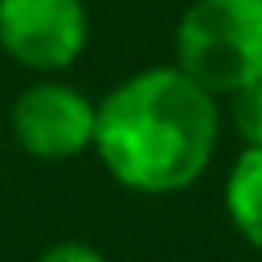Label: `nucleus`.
<instances>
[{"label": "nucleus", "instance_id": "nucleus-4", "mask_svg": "<svg viewBox=\"0 0 262 262\" xmlns=\"http://www.w3.org/2000/svg\"><path fill=\"white\" fill-rule=\"evenodd\" d=\"M90 45L86 0H0V53L25 74H66Z\"/></svg>", "mask_w": 262, "mask_h": 262}, {"label": "nucleus", "instance_id": "nucleus-2", "mask_svg": "<svg viewBox=\"0 0 262 262\" xmlns=\"http://www.w3.org/2000/svg\"><path fill=\"white\" fill-rule=\"evenodd\" d=\"M172 61L221 102L262 78V0H188L172 29Z\"/></svg>", "mask_w": 262, "mask_h": 262}, {"label": "nucleus", "instance_id": "nucleus-1", "mask_svg": "<svg viewBox=\"0 0 262 262\" xmlns=\"http://www.w3.org/2000/svg\"><path fill=\"white\" fill-rule=\"evenodd\" d=\"M221 143V98L176 61L143 66L98 98L94 156L106 176L139 196L192 188Z\"/></svg>", "mask_w": 262, "mask_h": 262}, {"label": "nucleus", "instance_id": "nucleus-3", "mask_svg": "<svg viewBox=\"0 0 262 262\" xmlns=\"http://www.w3.org/2000/svg\"><path fill=\"white\" fill-rule=\"evenodd\" d=\"M94 119L98 102L82 86L66 82V74H37L8 106L16 147L45 164L86 156L94 147Z\"/></svg>", "mask_w": 262, "mask_h": 262}, {"label": "nucleus", "instance_id": "nucleus-5", "mask_svg": "<svg viewBox=\"0 0 262 262\" xmlns=\"http://www.w3.org/2000/svg\"><path fill=\"white\" fill-rule=\"evenodd\" d=\"M221 201L237 237L262 254V147H242L233 156Z\"/></svg>", "mask_w": 262, "mask_h": 262}, {"label": "nucleus", "instance_id": "nucleus-7", "mask_svg": "<svg viewBox=\"0 0 262 262\" xmlns=\"http://www.w3.org/2000/svg\"><path fill=\"white\" fill-rule=\"evenodd\" d=\"M37 262H111V258L90 242H53L37 254Z\"/></svg>", "mask_w": 262, "mask_h": 262}, {"label": "nucleus", "instance_id": "nucleus-6", "mask_svg": "<svg viewBox=\"0 0 262 262\" xmlns=\"http://www.w3.org/2000/svg\"><path fill=\"white\" fill-rule=\"evenodd\" d=\"M225 102H229V123H233V135L242 139V147H262V78L246 82Z\"/></svg>", "mask_w": 262, "mask_h": 262}]
</instances>
